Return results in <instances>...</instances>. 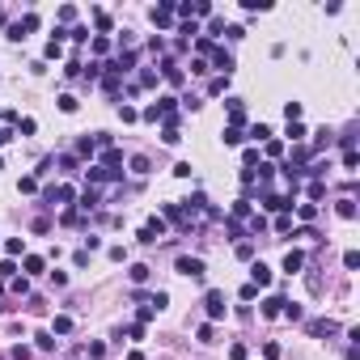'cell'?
Instances as JSON below:
<instances>
[{
  "mask_svg": "<svg viewBox=\"0 0 360 360\" xmlns=\"http://www.w3.org/2000/svg\"><path fill=\"white\" fill-rule=\"evenodd\" d=\"M161 233H165V221H161V216H153V221L140 229V242H144V246H153V242H161Z\"/></svg>",
  "mask_w": 360,
  "mask_h": 360,
  "instance_id": "cell-1",
  "label": "cell"
},
{
  "mask_svg": "<svg viewBox=\"0 0 360 360\" xmlns=\"http://www.w3.org/2000/svg\"><path fill=\"white\" fill-rule=\"evenodd\" d=\"M178 275H191V280H199V275H203V259L178 255Z\"/></svg>",
  "mask_w": 360,
  "mask_h": 360,
  "instance_id": "cell-2",
  "label": "cell"
},
{
  "mask_svg": "<svg viewBox=\"0 0 360 360\" xmlns=\"http://www.w3.org/2000/svg\"><path fill=\"white\" fill-rule=\"evenodd\" d=\"M208 318H225V293L208 288Z\"/></svg>",
  "mask_w": 360,
  "mask_h": 360,
  "instance_id": "cell-3",
  "label": "cell"
},
{
  "mask_svg": "<svg viewBox=\"0 0 360 360\" xmlns=\"http://www.w3.org/2000/svg\"><path fill=\"white\" fill-rule=\"evenodd\" d=\"M301 267H305V255H301V250H288V255H284V271H288V275H297Z\"/></svg>",
  "mask_w": 360,
  "mask_h": 360,
  "instance_id": "cell-4",
  "label": "cell"
},
{
  "mask_svg": "<svg viewBox=\"0 0 360 360\" xmlns=\"http://www.w3.org/2000/svg\"><path fill=\"white\" fill-rule=\"evenodd\" d=\"M250 280H255V288H267V284H271V267L255 263V267H250Z\"/></svg>",
  "mask_w": 360,
  "mask_h": 360,
  "instance_id": "cell-5",
  "label": "cell"
},
{
  "mask_svg": "<svg viewBox=\"0 0 360 360\" xmlns=\"http://www.w3.org/2000/svg\"><path fill=\"white\" fill-rule=\"evenodd\" d=\"M212 64L229 72V68H233V55H229V51H221V47H212Z\"/></svg>",
  "mask_w": 360,
  "mask_h": 360,
  "instance_id": "cell-6",
  "label": "cell"
},
{
  "mask_svg": "<svg viewBox=\"0 0 360 360\" xmlns=\"http://www.w3.org/2000/svg\"><path fill=\"white\" fill-rule=\"evenodd\" d=\"M280 309H284V297H267V301H263V314L267 318H280Z\"/></svg>",
  "mask_w": 360,
  "mask_h": 360,
  "instance_id": "cell-7",
  "label": "cell"
},
{
  "mask_svg": "<svg viewBox=\"0 0 360 360\" xmlns=\"http://www.w3.org/2000/svg\"><path fill=\"white\" fill-rule=\"evenodd\" d=\"M170 17H174V9H170V5L153 9V21H157V26H170Z\"/></svg>",
  "mask_w": 360,
  "mask_h": 360,
  "instance_id": "cell-8",
  "label": "cell"
},
{
  "mask_svg": "<svg viewBox=\"0 0 360 360\" xmlns=\"http://www.w3.org/2000/svg\"><path fill=\"white\" fill-rule=\"evenodd\" d=\"M51 331H55V335H68V331H72V318H64V314H59V318L51 322Z\"/></svg>",
  "mask_w": 360,
  "mask_h": 360,
  "instance_id": "cell-9",
  "label": "cell"
},
{
  "mask_svg": "<svg viewBox=\"0 0 360 360\" xmlns=\"http://www.w3.org/2000/svg\"><path fill=\"white\" fill-rule=\"evenodd\" d=\"M309 331H314V335H335V331H339V327H335V322L327 318V322H314V327H309Z\"/></svg>",
  "mask_w": 360,
  "mask_h": 360,
  "instance_id": "cell-10",
  "label": "cell"
},
{
  "mask_svg": "<svg viewBox=\"0 0 360 360\" xmlns=\"http://www.w3.org/2000/svg\"><path fill=\"white\" fill-rule=\"evenodd\" d=\"M77 106H81V102L72 98V93H64V98H59V111H64V115H72V111H77Z\"/></svg>",
  "mask_w": 360,
  "mask_h": 360,
  "instance_id": "cell-11",
  "label": "cell"
},
{
  "mask_svg": "<svg viewBox=\"0 0 360 360\" xmlns=\"http://www.w3.org/2000/svg\"><path fill=\"white\" fill-rule=\"evenodd\" d=\"M246 136H242V127H225V144H242Z\"/></svg>",
  "mask_w": 360,
  "mask_h": 360,
  "instance_id": "cell-12",
  "label": "cell"
},
{
  "mask_svg": "<svg viewBox=\"0 0 360 360\" xmlns=\"http://www.w3.org/2000/svg\"><path fill=\"white\" fill-rule=\"evenodd\" d=\"M250 136H255V140H271V127L267 123H255V127H250Z\"/></svg>",
  "mask_w": 360,
  "mask_h": 360,
  "instance_id": "cell-13",
  "label": "cell"
},
{
  "mask_svg": "<svg viewBox=\"0 0 360 360\" xmlns=\"http://www.w3.org/2000/svg\"><path fill=\"white\" fill-rule=\"evenodd\" d=\"M339 216H343V221H352V216H356V203L352 199H339Z\"/></svg>",
  "mask_w": 360,
  "mask_h": 360,
  "instance_id": "cell-14",
  "label": "cell"
},
{
  "mask_svg": "<svg viewBox=\"0 0 360 360\" xmlns=\"http://www.w3.org/2000/svg\"><path fill=\"white\" fill-rule=\"evenodd\" d=\"M195 335H199V343H212V339H216V331H212V322H203V327H199Z\"/></svg>",
  "mask_w": 360,
  "mask_h": 360,
  "instance_id": "cell-15",
  "label": "cell"
},
{
  "mask_svg": "<svg viewBox=\"0 0 360 360\" xmlns=\"http://www.w3.org/2000/svg\"><path fill=\"white\" fill-rule=\"evenodd\" d=\"M85 356H89V360H102V356H106V343H89Z\"/></svg>",
  "mask_w": 360,
  "mask_h": 360,
  "instance_id": "cell-16",
  "label": "cell"
},
{
  "mask_svg": "<svg viewBox=\"0 0 360 360\" xmlns=\"http://www.w3.org/2000/svg\"><path fill=\"white\" fill-rule=\"evenodd\" d=\"M131 174H149V157H131Z\"/></svg>",
  "mask_w": 360,
  "mask_h": 360,
  "instance_id": "cell-17",
  "label": "cell"
},
{
  "mask_svg": "<svg viewBox=\"0 0 360 360\" xmlns=\"http://www.w3.org/2000/svg\"><path fill=\"white\" fill-rule=\"evenodd\" d=\"M5 250H9V255H21V250H26V242H21V237H9Z\"/></svg>",
  "mask_w": 360,
  "mask_h": 360,
  "instance_id": "cell-18",
  "label": "cell"
},
{
  "mask_svg": "<svg viewBox=\"0 0 360 360\" xmlns=\"http://www.w3.org/2000/svg\"><path fill=\"white\" fill-rule=\"evenodd\" d=\"M131 280L144 284V280H149V267H144V263H136V267H131Z\"/></svg>",
  "mask_w": 360,
  "mask_h": 360,
  "instance_id": "cell-19",
  "label": "cell"
},
{
  "mask_svg": "<svg viewBox=\"0 0 360 360\" xmlns=\"http://www.w3.org/2000/svg\"><path fill=\"white\" fill-rule=\"evenodd\" d=\"M343 267H347V271L360 267V255H356V250H347V255H343Z\"/></svg>",
  "mask_w": 360,
  "mask_h": 360,
  "instance_id": "cell-20",
  "label": "cell"
},
{
  "mask_svg": "<svg viewBox=\"0 0 360 360\" xmlns=\"http://www.w3.org/2000/svg\"><path fill=\"white\" fill-rule=\"evenodd\" d=\"M59 55H64V47H59V39H51L47 43V59H59Z\"/></svg>",
  "mask_w": 360,
  "mask_h": 360,
  "instance_id": "cell-21",
  "label": "cell"
},
{
  "mask_svg": "<svg viewBox=\"0 0 360 360\" xmlns=\"http://www.w3.org/2000/svg\"><path fill=\"white\" fill-rule=\"evenodd\" d=\"M26 271H30V275H39V271H43V259H39V255H30V259H26Z\"/></svg>",
  "mask_w": 360,
  "mask_h": 360,
  "instance_id": "cell-22",
  "label": "cell"
},
{
  "mask_svg": "<svg viewBox=\"0 0 360 360\" xmlns=\"http://www.w3.org/2000/svg\"><path fill=\"white\" fill-rule=\"evenodd\" d=\"M284 115H288V123H297V119H301V106H297V102H288V106H284Z\"/></svg>",
  "mask_w": 360,
  "mask_h": 360,
  "instance_id": "cell-23",
  "label": "cell"
},
{
  "mask_svg": "<svg viewBox=\"0 0 360 360\" xmlns=\"http://www.w3.org/2000/svg\"><path fill=\"white\" fill-rule=\"evenodd\" d=\"M119 115H123V123H136V119H140L136 106H119Z\"/></svg>",
  "mask_w": 360,
  "mask_h": 360,
  "instance_id": "cell-24",
  "label": "cell"
},
{
  "mask_svg": "<svg viewBox=\"0 0 360 360\" xmlns=\"http://www.w3.org/2000/svg\"><path fill=\"white\" fill-rule=\"evenodd\" d=\"M288 136H293L297 144H301V140H305V127H301V123H288Z\"/></svg>",
  "mask_w": 360,
  "mask_h": 360,
  "instance_id": "cell-25",
  "label": "cell"
},
{
  "mask_svg": "<svg viewBox=\"0 0 360 360\" xmlns=\"http://www.w3.org/2000/svg\"><path fill=\"white\" fill-rule=\"evenodd\" d=\"M229 356H233V360H246V343H233V347H229Z\"/></svg>",
  "mask_w": 360,
  "mask_h": 360,
  "instance_id": "cell-26",
  "label": "cell"
},
{
  "mask_svg": "<svg viewBox=\"0 0 360 360\" xmlns=\"http://www.w3.org/2000/svg\"><path fill=\"white\" fill-rule=\"evenodd\" d=\"M13 140V127H0V144H9Z\"/></svg>",
  "mask_w": 360,
  "mask_h": 360,
  "instance_id": "cell-27",
  "label": "cell"
}]
</instances>
